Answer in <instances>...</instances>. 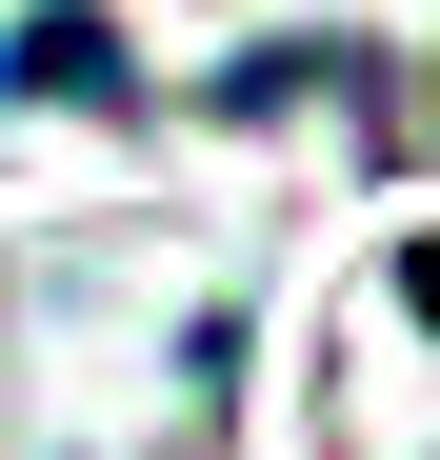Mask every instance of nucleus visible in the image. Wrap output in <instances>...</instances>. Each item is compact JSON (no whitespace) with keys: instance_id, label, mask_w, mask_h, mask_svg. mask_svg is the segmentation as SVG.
<instances>
[{"instance_id":"1","label":"nucleus","mask_w":440,"mask_h":460,"mask_svg":"<svg viewBox=\"0 0 440 460\" xmlns=\"http://www.w3.org/2000/svg\"><path fill=\"white\" fill-rule=\"evenodd\" d=\"M400 300H420V321H440V241H420V280H400Z\"/></svg>"}]
</instances>
